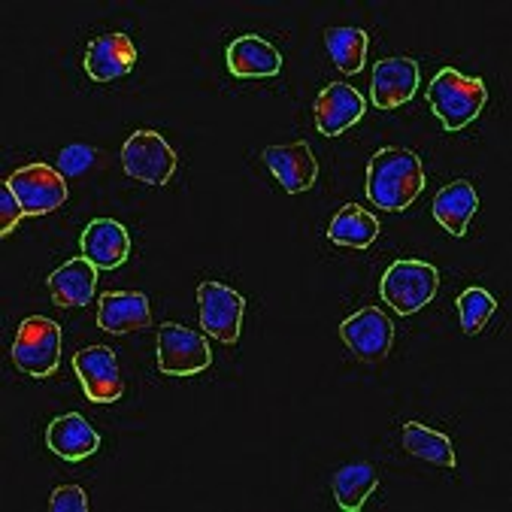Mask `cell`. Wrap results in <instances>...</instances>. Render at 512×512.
Wrapping results in <instances>:
<instances>
[{"mask_svg":"<svg viewBox=\"0 0 512 512\" xmlns=\"http://www.w3.org/2000/svg\"><path fill=\"white\" fill-rule=\"evenodd\" d=\"M425 167L422 158L400 146L379 149L367 164V197L379 210L403 213L425 191Z\"/></svg>","mask_w":512,"mask_h":512,"instance_id":"obj_1","label":"cell"},{"mask_svg":"<svg viewBox=\"0 0 512 512\" xmlns=\"http://www.w3.org/2000/svg\"><path fill=\"white\" fill-rule=\"evenodd\" d=\"M428 104L440 125L455 134L479 119L488 104V88L479 76H464L455 67H443L428 85Z\"/></svg>","mask_w":512,"mask_h":512,"instance_id":"obj_2","label":"cell"},{"mask_svg":"<svg viewBox=\"0 0 512 512\" xmlns=\"http://www.w3.org/2000/svg\"><path fill=\"white\" fill-rule=\"evenodd\" d=\"M440 270L419 258H397L379 282L382 300L397 316H416L437 297Z\"/></svg>","mask_w":512,"mask_h":512,"instance_id":"obj_3","label":"cell"},{"mask_svg":"<svg viewBox=\"0 0 512 512\" xmlns=\"http://www.w3.org/2000/svg\"><path fill=\"white\" fill-rule=\"evenodd\" d=\"M61 328L46 316H28L13 340V364L31 379H49L61 364Z\"/></svg>","mask_w":512,"mask_h":512,"instance_id":"obj_4","label":"cell"},{"mask_svg":"<svg viewBox=\"0 0 512 512\" xmlns=\"http://www.w3.org/2000/svg\"><path fill=\"white\" fill-rule=\"evenodd\" d=\"M197 303H200V325L213 340L225 346L240 340V328L246 316V300L240 291L210 279L197 285Z\"/></svg>","mask_w":512,"mask_h":512,"instance_id":"obj_5","label":"cell"},{"mask_svg":"<svg viewBox=\"0 0 512 512\" xmlns=\"http://www.w3.org/2000/svg\"><path fill=\"white\" fill-rule=\"evenodd\" d=\"M122 167L143 185H167L176 173V152L158 131H134L122 146Z\"/></svg>","mask_w":512,"mask_h":512,"instance_id":"obj_6","label":"cell"},{"mask_svg":"<svg viewBox=\"0 0 512 512\" xmlns=\"http://www.w3.org/2000/svg\"><path fill=\"white\" fill-rule=\"evenodd\" d=\"M213 364L210 343L185 325L164 322L158 328V370L167 376H197Z\"/></svg>","mask_w":512,"mask_h":512,"instance_id":"obj_7","label":"cell"},{"mask_svg":"<svg viewBox=\"0 0 512 512\" xmlns=\"http://www.w3.org/2000/svg\"><path fill=\"white\" fill-rule=\"evenodd\" d=\"M7 185L16 191L19 203L25 207V216H46V213H55L67 203V182H64V173H58L55 167L37 161V164H25L19 167Z\"/></svg>","mask_w":512,"mask_h":512,"instance_id":"obj_8","label":"cell"},{"mask_svg":"<svg viewBox=\"0 0 512 512\" xmlns=\"http://www.w3.org/2000/svg\"><path fill=\"white\" fill-rule=\"evenodd\" d=\"M73 373L91 403H116L125 394L119 358L110 346H88L73 355Z\"/></svg>","mask_w":512,"mask_h":512,"instance_id":"obj_9","label":"cell"},{"mask_svg":"<svg viewBox=\"0 0 512 512\" xmlns=\"http://www.w3.org/2000/svg\"><path fill=\"white\" fill-rule=\"evenodd\" d=\"M340 337L355 358L367 364H379L388 358L394 346V325L379 306H364V310H358L340 325Z\"/></svg>","mask_w":512,"mask_h":512,"instance_id":"obj_10","label":"cell"},{"mask_svg":"<svg viewBox=\"0 0 512 512\" xmlns=\"http://www.w3.org/2000/svg\"><path fill=\"white\" fill-rule=\"evenodd\" d=\"M367 100L349 85V82H331L319 91L313 113H316V128L325 137H340L352 125L364 119Z\"/></svg>","mask_w":512,"mask_h":512,"instance_id":"obj_11","label":"cell"},{"mask_svg":"<svg viewBox=\"0 0 512 512\" xmlns=\"http://www.w3.org/2000/svg\"><path fill=\"white\" fill-rule=\"evenodd\" d=\"M261 158L270 167L273 179L288 194L310 191L319 179V161H316L310 143H303V140L285 143V146H267Z\"/></svg>","mask_w":512,"mask_h":512,"instance_id":"obj_12","label":"cell"},{"mask_svg":"<svg viewBox=\"0 0 512 512\" xmlns=\"http://www.w3.org/2000/svg\"><path fill=\"white\" fill-rule=\"evenodd\" d=\"M419 64L413 58H382L373 67L370 97L379 110H397L416 97L419 88Z\"/></svg>","mask_w":512,"mask_h":512,"instance_id":"obj_13","label":"cell"},{"mask_svg":"<svg viewBox=\"0 0 512 512\" xmlns=\"http://www.w3.org/2000/svg\"><path fill=\"white\" fill-rule=\"evenodd\" d=\"M82 67L94 82L122 79L137 67V46L128 34H104L88 43Z\"/></svg>","mask_w":512,"mask_h":512,"instance_id":"obj_14","label":"cell"},{"mask_svg":"<svg viewBox=\"0 0 512 512\" xmlns=\"http://www.w3.org/2000/svg\"><path fill=\"white\" fill-rule=\"evenodd\" d=\"M152 325L149 297L140 291H107L97 300V328L107 334H131Z\"/></svg>","mask_w":512,"mask_h":512,"instance_id":"obj_15","label":"cell"},{"mask_svg":"<svg viewBox=\"0 0 512 512\" xmlns=\"http://www.w3.org/2000/svg\"><path fill=\"white\" fill-rule=\"evenodd\" d=\"M82 258H88L97 270H116L131 255V237L122 222L113 219H94L79 237Z\"/></svg>","mask_w":512,"mask_h":512,"instance_id":"obj_16","label":"cell"},{"mask_svg":"<svg viewBox=\"0 0 512 512\" xmlns=\"http://www.w3.org/2000/svg\"><path fill=\"white\" fill-rule=\"evenodd\" d=\"M228 70L237 79H270L282 73V55L273 43H267L258 34L237 37L225 52Z\"/></svg>","mask_w":512,"mask_h":512,"instance_id":"obj_17","label":"cell"},{"mask_svg":"<svg viewBox=\"0 0 512 512\" xmlns=\"http://www.w3.org/2000/svg\"><path fill=\"white\" fill-rule=\"evenodd\" d=\"M479 210V194H476V185H470L467 179H455L449 185H443L437 194H434V219L437 225L452 234V237H464L473 216Z\"/></svg>","mask_w":512,"mask_h":512,"instance_id":"obj_18","label":"cell"},{"mask_svg":"<svg viewBox=\"0 0 512 512\" xmlns=\"http://www.w3.org/2000/svg\"><path fill=\"white\" fill-rule=\"evenodd\" d=\"M49 294L58 306H67V310H79V306H88L97 288V267L88 258H70L64 261L52 276H49Z\"/></svg>","mask_w":512,"mask_h":512,"instance_id":"obj_19","label":"cell"},{"mask_svg":"<svg viewBox=\"0 0 512 512\" xmlns=\"http://www.w3.org/2000/svg\"><path fill=\"white\" fill-rule=\"evenodd\" d=\"M46 446L64 461H85L100 449V434L79 413H67L46 428Z\"/></svg>","mask_w":512,"mask_h":512,"instance_id":"obj_20","label":"cell"},{"mask_svg":"<svg viewBox=\"0 0 512 512\" xmlns=\"http://www.w3.org/2000/svg\"><path fill=\"white\" fill-rule=\"evenodd\" d=\"M379 237V219L358 203H346L328 225V240L343 249H370Z\"/></svg>","mask_w":512,"mask_h":512,"instance_id":"obj_21","label":"cell"},{"mask_svg":"<svg viewBox=\"0 0 512 512\" xmlns=\"http://www.w3.org/2000/svg\"><path fill=\"white\" fill-rule=\"evenodd\" d=\"M400 443L409 455H416L434 467H443V470H455L458 464V455H455V446L446 434L428 428V425H419V422H406L400 428Z\"/></svg>","mask_w":512,"mask_h":512,"instance_id":"obj_22","label":"cell"},{"mask_svg":"<svg viewBox=\"0 0 512 512\" xmlns=\"http://www.w3.org/2000/svg\"><path fill=\"white\" fill-rule=\"evenodd\" d=\"M376 485H379V476L370 464H349V467L337 470V476H334V497H337L340 509L358 512V509H364V503L370 500Z\"/></svg>","mask_w":512,"mask_h":512,"instance_id":"obj_23","label":"cell"},{"mask_svg":"<svg viewBox=\"0 0 512 512\" xmlns=\"http://www.w3.org/2000/svg\"><path fill=\"white\" fill-rule=\"evenodd\" d=\"M367 31L361 28H328L325 31V46H328V55L331 61L349 76V73H358L364 67V58H367Z\"/></svg>","mask_w":512,"mask_h":512,"instance_id":"obj_24","label":"cell"},{"mask_svg":"<svg viewBox=\"0 0 512 512\" xmlns=\"http://www.w3.org/2000/svg\"><path fill=\"white\" fill-rule=\"evenodd\" d=\"M455 306H458L461 331H464L467 337L482 334L485 325L491 322V316L497 313V300H494L485 288H479V285L464 288V291L458 294V303H455Z\"/></svg>","mask_w":512,"mask_h":512,"instance_id":"obj_25","label":"cell"},{"mask_svg":"<svg viewBox=\"0 0 512 512\" xmlns=\"http://www.w3.org/2000/svg\"><path fill=\"white\" fill-rule=\"evenodd\" d=\"M25 216V207L19 203L16 191L10 185L0 188V237H10Z\"/></svg>","mask_w":512,"mask_h":512,"instance_id":"obj_26","label":"cell"},{"mask_svg":"<svg viewBox=\"0 0 512 512\" xmlns=\"http://www.w3.org/2000/svg\"><path fill=\"white\" fill-rule=\"evenodd\" d=\"M52 512H88V494L79 485H61L49 497Z\"/></svg>","mask_w":512,"mask_h":512,"instance_id":"obj_27","label":"cell"},{"mask_svg":"<svg viewBox=\"0 0 512 512\" xmlns=\"http://www.w3.org/2000/svg\"><path fill=\"white\" fill-rule=\"evenodd\" d=\"M91 161H94V149H88V146H67L61 152V158H58V167H61L64 176H79V173H85L91 167Z\"/></svg>","mask_w":512,"mask_h":512,"instance_id":"obj_28","label":"cell"}]
</instances>
